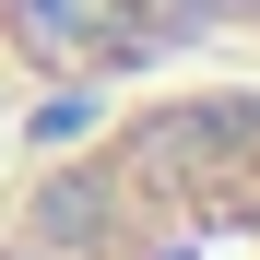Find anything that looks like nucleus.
<instances>
[{
  "label": "nucleus",
  "instance_id": "1",
  "mask_svg": "<svg viewBox=\"0 0 260 260\" xmlns=\"http://www.w3.org/2000/svg\"><path fill=\"white\" fill-rule=\"evenodd\" d=\"M0 260H260V71H189L0 166Z\"/></svg>",
  "mask_w": 260,
  "mask_h": 260
}]
</instances>
